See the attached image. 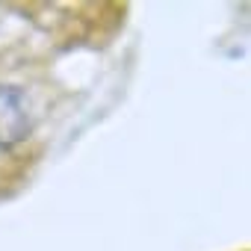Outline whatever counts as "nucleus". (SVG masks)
Here are the masks:
<instances>
[{
    "label": "nucleus",
    "instance_id": "1",
    "mask_svg": "<svg viewBox=\"0 0 251 251\" xmlns=\"http://www.w3.org/2000/svg\"><path fill=\"white\" fill-rule=\"evenodd\" d=\"M27 133H30V115L21 92L12 86H0V148L9 151L21 145Z\"/></svg>",
    "mask_w": 251,
    "mask_h": 251
}]
</instances>
